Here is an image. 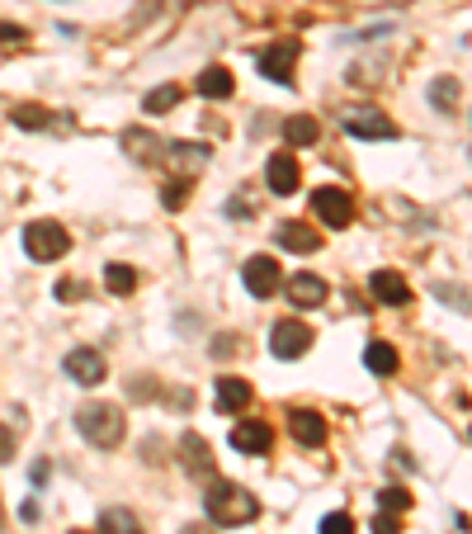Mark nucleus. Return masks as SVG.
<instances>
[{
	"mask_svg": "<svg viewBox=\"0 0 472 534\" xmlns=\"http://www.w3.org/2000/svg\"><path fill=\"white\" fill-rule=\"evenodd\" d=\"M86 294V284H57V298H80Z\"/></svg>",
	"mask_w": 472,
	"mask_h": 534,
	"instance_id": "36",
	"label": "nucleus"
},
{
	"mask_svg": "<svg viewBox=\"0 0 472 534\" xmlns=\"http://www.w3.org/2000/svg\"><path fill=\"white\" fill-rule=\"evenodd\" d=\"M264 180H270V190L279 199H289V194H298V184H302V166L293 161V152H274L270 166H264Z\"/></svg>",
	"mask_w": 472,
	"mask_h": 534,
	"instance_id": "11",
	"label": "nucleus"
},
{
	"mask_svg": "<svg viewBox=\"0 0 472 534\" xmlns=\"http://www.w3.org/2000/svg\"><path fill=\"white\" fill-rule=\"evenodd\" d=\"M378 506H383V511H397V516H402V511H412V492H406V487H383V492H378Z\"/></svg>",
	"mask_w": 472,
	"mask_h": 534,
	"instance_id": "27",
	"label": "nucleus"
},
{
	"mask_svg": "<svg viewBox=\"0 0 472 534\" xmlns=\"http://www.w3.org/2000/svg\"><path fill=\"white\" fill-rule=\"evenodd\" d=\"M435 294H440V298H454V307H458V313H467V307H472V298H467L463 289H454V284H440Z\"/></svg>",
	"mask_w": 472,
	"mask_h": 534,
	"instance_id": "31",
	"label": "nucleus"
},
{
	"mask_svg": "<svg viewBox=\"0 0 472 534\" xmlns=\"http://www.w3.org/2000/svg\"><path fill=\"white\" fill-rule=\"evenodd\" d=\"M24 251H29V260H61V256L71 251V237H67L61 222L38 218V222H29V228H24Z\"/></svg>",
	"mask_w": 472,
	"mask_h": 534,
	"instance_id": "3",
	"label": "nucleus"
},
{
	"mask_svg": "<svg viewBox=\"0 0 472 534\" xmlns=\"http://www.w3.org/2000/svg\"><path fill=\"white\" fill-rule=\"evenodd\" d=\"M71 534H99V529H71Z\"/></svg>",
	"mask_w": 472,
	"mask_h": 534,
	"instance_id": "38",
	"label": "nucleus"
},
{
	"mask_svg": "<svg viewBox=\"0 0 472 534\" xmlns=\"http://www.w3.org/2000/svg\"><path fill=\"white\" fill-rule=\"evenodd\" d=\"M364 364H368V374H378V379H387V374H397V351L387 341H368V351H364Z\"/></svg>",
	"mask_w": 472,
	"mask_h": 534,
	"instance_id": "20",
	"label": "nucleus"
},
{
	"mask_svg": "<svg viewBox=\"0 0 472 534\" xmlns=\"http://www.w3.org/2000/svg\"><path fill=\"white\" fill-rule=\"evenodd\" d=\"M10 123H14V128L38 133V128H52V114H48L43 105H14V109H10Z\"/></svg>",
	"mask_w": 472,
	"mask_h": 534,
	"instance_id": "24",
	"label": "nucleus"
},
{
	"mask_svg": "<svg viewBox=\"0 0 472 534\" xmlns=\"http://www.w3.org/2000/svg\"><path fill=\"white\" fill-rule=\"evenodd\" d=\"M99 534H142V520L128 506H109L105 516H99Z\"/></svg>",
	"mask_w": 472,
	"mask_h": 534,
	"instance_id": "21",
	"label": "nucleus"
},
{
	"mask_svg": "<svg viewBox=\"0 0 472 534\" xmlns=\"http://www.w3.org/2000/svg\"><path fill=\"white\" fill-rule=\"evenodd\" d=\"M105 289L109 294H133L137 289V270H133V265H105Z\"/></svg>",
	"mask_w": 472,
	"mask_h": 534,
	"instance_id": "25",
	"label": "nucleus"
},
{
	"mask_svg": "<svg viewBox=\"0 0 472 534\" xmlns=\"http://www.w3.org/2000/svg\"><path fill=\"white\" fill-rule=\"evenodd\" d=\"M326 294H331V289H326V279H321V275H307V270H302V275L289 279V298H293L298 307H321Z\"/></svg>",
	"mask_w": 472,
	"mask_h": 534,
	"instance_id": "17",
	"label": "nucleus"
},
{
	"mask_svg": "<svg viewBox=\"0 0 472 534\" xmlns=\"http://www.w3.org/2000/svg\"><path fill=\"white\" fill-rule=\"evenodd\" d=\"M184 199H190V180H175V184L161 190V203H166V209H184Z\"/></svg>",
	"mask_w": 472,
	"mask_h": 534,
	"instance_id": "29",
	"label": "nucleus"
},
{
	"mask_svg": "<svg viewBox=\"0 0 472 534\" xmlns=\"http://www.w3.org/2000/svg\"><path fill=\"white\" fill-rule=\"evenodd\" d=\"M270 351L274 360H302L307 351H312V326L307 322H274V332H270Z\"/></svg>",
	"mask_w": 472,
	"mask_h": 534,
	"instance_id": "7",
	"label": "nucleus"
},
{
	"mask_svg": "<svg viewBox=\"0 0 472 534\" xmlns=\"http://www.w3.org/2000/svg\"><path fill=\"white\" fill-rule=\"evenodd\" d=\"M430 105L440 114H454L458 109V80L454 76H435V86H430Z\"/></svg>",
	"mask_w": 472,
	"mask_h": 534,
	"instance_id": "23",
	"label": "nucleus"
},
{
	"mask_svg": "<svg viewBox=\"0 0 472 534\" xmlns=\"http://www.w3.org/2000/svg\"><path fill=\"white\" fill-rule=\"evenodd\" d=\"M345 133L359 137V142H387V137H397V123L387 118L383 109L364 105V109H350V114H345Z\"/></svg>",
	"mask_w": 472,
	"mask_h": 534,
	"instance_id": "5",
	"label": "nucleus"
},
{
	"mask_svg": "<svg viewBox=\"0 0 472 534\" xmlns=\"http://www.w3.org/2000/svg\"><path fill=\"white\" fill-rule=\"evenodd\" d=\"M298 57H302V43H298V38H283V43H274V48L260 52V76H264V80H279V86H293Z\"/></svg>",
	"mask_w": 472,
	"mask_h": 534,
	"instance_id": "6",
	"label": "nucleus"
},
{
	"mask_svg": "<svg viewBox=\"0 0 472 534\" xmlns=\"http://www.w3.org/2000/svg\"><path fill=\"white\" fill-rule=\"evenodd\" d=\"M180 534H213V529H208V525H184Z\"/></svg>",
	"mask_w": 472,
	"mask_h": 534,
	"instance_id": "37",
	"label": "nucleus"
},
{
	"mask_svg": "<svg viewBox=\"0 0 472 534\" xmlns=\"http://www.w3.org/2000/svg\"><path fill=\"white\" fill-rule=\"evenodd\" d=\"M321 534H355V520L345 516V511H331V516L321 520Z\"/></svg>",
	"mask_w": 472,
	"mask_h": 534,
	"instance_id": "30",
	"label": "nucleus"
},
{
	"mask_svg": "<svg viewBox=\"0 0 472 534\" xmlns=\"http://www.w3.org/2000/svg\"><path fill=\"white\" fill-rule=\"evenodd\" d=\"M274 445V430L264 421H236L232 426V449H241V454H270Z\"/></svg>",
	"mask_w": 472,
	"mask_h": 534,
	"instance_id": "12",
	"label": "nucleus"
},
{
	"mask_svg": "<svg viewBox=\"0 0 472 534\" xmlns=\"http://www.w3.org/2000/svg\"><path fill=\"white\" fill-rule=\"evenodd\" d=\"M180 464H184V473L190 478H199V482H208L213 478V445L199 436V430H184L180 436Z\"/></svg>",
	"mask_w": 472,
	"mask_h": 534,
	"instance_id": "8",
	"label": "nucleus"
},
{
	"mask_svg": "<svg viewBox=\"0 0 472 534\" xmlns=\"http://www.w3.org/2000/svg\"><path fill=\"white\" fill-rule=\"evenodd\" d=\"M289 430H293V440L307 445V449H317L326 440V417L312 412V407H298V412H289Z\"/></svg>",
	"mask_w": 472,
	"mask_h": 534,
	"instance_id": "16",
	"label": "nucleus"
},
{
	"mask_svg": "<svg viewBox=\"0 0 472 534\" xmlns=\"http://www.w3.org/2000/svg\"><path fill=\"white\" fill-rule=\"evenodd\" d=\"M0 520H5V516H0Z\"/></svg>",
	"mask_w": 472,
	"mask_h": 534,
	"instance_id": "39",
	"label": "nucleus"
},
{
	"mask_svg": "<svg viewBox=\"0 0 472 534\" xmlns=\"http://www.w3.org/2000/svg\"><path fill=\"white\" fill-rule=\"evenodd\" d=\"M232 90H236V80H232L227 67H208L199 76V95L203 99H232Z\"/></svg>",
	"mask_w": 472,
	"mask_h": 534,
	"instance_id": "19",
	"label": "nucleus"
},
{
	"mask_svg": "<svg viewBox=\"0 0 472 534\" xmlns=\"http://www.w3.org/2000/svg\"><path fill=\"white\" fill-rule=\"evenodd\" d=\"M14 454V436H10V426H0V464H5Z\"/></svg>",
	"mask_w": 472,
	"mask_h": 534,
	"instance_id": "35",
	"label": "nucleus"
},
{
	"mask_svg": "<svg viewBox=\"0 0 472 534\" xmlns=\"http://www.w3.org/2000/svg\"><path fill=\"white\" fill-rule=\"evenodd\" d=\"M274 241L283 246V251H293V256H312L317 246H321V232L317 228H307V222H283V228L274 232Z\"/></svg>",
	"mask_w": 472,
	"mask_h": 534,
	"instance_id": "15",
	"label": "nucleus"
},
{
	"mask_svg": "<svg viewBox=\"0 0 472 534\" xmlns=\"http://www.w3.org/2000/svg\"><path fill=\"white\" fill-rule=\"evenodd\" d=\"M175 105H180V86H156L147 99H142V109H147V114H166Z\"/></svg>",
	"mask_w": 472,
	"mask_h": 534,
	"instance_id": "26",
	"label": "nucleus"
},
{
	"mask_svg": "<svg viewBox=\"0 0 472 534\" xmlns=\"http://www.w3.org/2000/svg\"><path fill=\"white\" fill-rule=\"evenodd\" d=\"M251 383H245V379H217V393H213V402H217V412L222 417H236V412H245V407H251Z\"/></svg>",
	"mask_w": 472,
	"mask_h": 534,
	"instance_id": "14",
	"label": "nucleus"
},
{
	"mask_svg": "<svg viewBox=\"0 0 472 534\" xmlns=\"http://www.w3.org/2000/svg\"><path fill=\"white\" fill-rule=\"evenodd\" d=\"M374 534H397V516H393V511H378V516H374Z\"/></svg>",
	"mask_w": 472,
	"mask_h": 534,
	"instance_id": "33",
	"label": "nucleus"
},
{
	"mask_svg": "<svg viewBox=\"0 0 472 534\" xmlns=\"http://www.w3.org/2000/svg\"><path fill=\"white\" fill-rule=\"evenodd\" d=\"M208 351H213V360H232V355L241 351V336H236V332H222V336L208 345Z\"/></svg>",
	"mask_w": 472,
	"mask_h": 534,
	"instance_id": "28",
	"label": "nucleus"
},
{
	"mask_svg": "<svg viewBox=\"0 0 472 534\" xmlns=\"http://www.w3.org/2000/svg\"><path fill=\"white\" fill-rule=\"evenodd\" d=\"M123 147H128L137 161H156V152H166V142H156L152 133H142V128H128V133H123Z\"/></svg>",
	"mask_w": 472,
	"mask_h": 534,
	"instance_id": "22",
	"label": "nucleus"
},
{
	"mask_svg": "<svg viewBox=\"0 0 472 534\" xmlns=\"http://www.w3.org/2000/svg\"><path fill=\"white\" fill-rule=\"evenodd\" d=\"M368 289H374V298L383 307H406L412 303V284H406L397 270H378L374 279H368Z\"/></svg>",
	"mask_w": 472,
	"mask_h": 534,
	"instance_id": "13",
	"label": "nucleus"
},
{
	"mask_svg": "<svg viewBox=\"0 0 472 534\" xmlns=\"http://www.w3.org/2000/svg\"><path fill=\"white\" fill-rule=\"evenodd\" d=\"M76 430L95 449H118L123 436H128V421H123L114 402H86V407H76Z\"/></svg>",
	"mask_w": 472,
	"mask_h": 534,
	"instance_id": "2",
	"label": "nucleus"
},
{
	"mask_svg": "<svg viewBox=\"0 0 472 534\" xmlns=\"http://www.w3.org/2000/svg\"><path fill=\"white\" fill-rule=\"evenodd\" d=\"M317 137H321V128H317V118H312V114H293V118H283V142H289V147H312Z\"/></svg>",
	"mask_w": 472,
	"mask_h": 534,
	"instance_id": "18",
	"label": "nucleus"
},
{
	"mask_svg": "<svg viewBox=\"0 0 472 534\" xmlns=\"http://www.w3.org/2000/svg\"><path fill=\"white\" fill-rule=\"evenodd\" d=\"M312 213L321 218V228H350L355 222V199L350 190H340V184H321L312 194Z\"/></svg>",
	"mask_w": 472,
	"mask_h": 534,
	"instance_id": "4",
	"label": "nucleus"
},
{
	"mask_svg": "<svg viewBox=\"0 0 472 534\" xmlns=\"http://www.w3.org/2000/svg\"><path fill=\"white\" fill-rule=\"evenodd\" d=\"M61 369H67V379L80 383V388H95V383H105L109 379V364L99 351H90V345H80V351H71L67 360H61Z\"/></svg>",
	"mask_w": 472,
	"mask_h": 534,
	"instance_id": "9",
	"label": "nucleus"
},
{
	"mask_svg": "<svg viewBox=\"0 0 472 534\" xmlns=\"http://www.w3.org/2000/svg\"><path fill=\"white\" fill-rule=\"evenodd\" d=\"M24 29H19V24H5V19H0V43H24Z\"/></svg>",
	"mask_w": 472,
	"mask_h": 534,
	"instance_id": "34",
	"label": "nucleus"
},
{
	"mask_svg": "<svg viewBox=\"0 0 472 534\" xmlns=\"http://www.w3.org/2000/svg\"><path fill=\"white\" fill-rule=\"evenodd\" d=\"M203 511H208L213 525H245L260 516V501L255 492H245L241 482H227V478H208V492H203Z\"/></svg>",
	"mask_w": 472,
	"mask_h": 534,
	"instance_id": "1",
	"label": "nucleus"
},
{
	"mask_svg": "<svg viewBox=\"0 0 472 534\" xmlns=\"http://www.w3.org/2000/svg\"><path fill=\"white\" fill-rule=\"evenodd\" d=\"M128 393H133L137 402H147V398H156V383H152V379H137V383L128 379Z\"/></svg>",
	"mask_w": 472,
	"mask_h": 534,
	"instance_id": "32",
	"label": "nucleus"
},
{
	"mask_svg": "<svg viewBox=\"0 0 472 534\" xmlns=\"http://www.w3.org/2000/svg\"><path fill=\"white\" fill-rule=\"evenodd\" d=\"M241 279H245V289H251L255 298H274L283 289V270L270 260V256H251L241 265Z\"/></svg>",
	"mask_w": 472,
	"mask_h": 534,
	"instance_id": "10",
	"label": "nucleus"
}]
</instances>
